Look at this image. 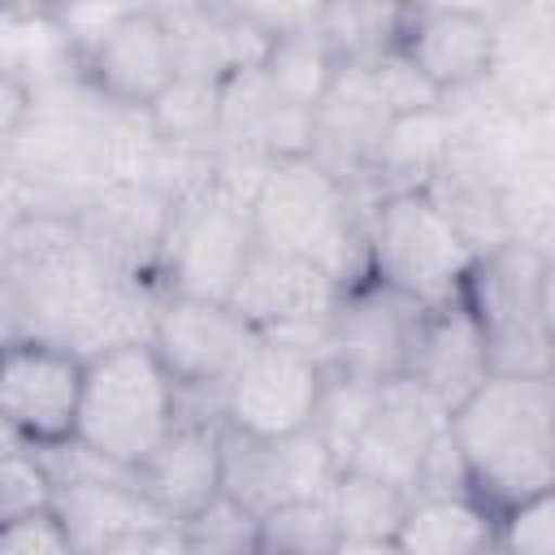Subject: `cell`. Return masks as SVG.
<instances>
[{
    "label": "cell",
    "instance_id": "cell-1",
    "mask_svg": "<svg viewBox=\"0 0 555 555\" xmlns=\"http://www.w3.org/2000/svg\"><path fill=\"white\" fill-rule=\"evenodd\" d=\"M447 434L486 512H507L555 486V386L551 377L490 373L451 408Z\"/></svg>",
    "mask_w": 555,
    "mask_h": 555
},
{
    "label": "cell",
    "instance_id": "cell-2",
    "mask_svg": "<svg viewBox=\"0 0 555 555\" xmlns=\"http://www.w3.org/2000/svg\"><path fill=\"white\" fill-rule=\"evenodd\" d=\"M247 204L260 247L312 260L338 286L364 278V221L351 212V186L312 156L264 160Z\"/></svg>",
    "mask_w": 555,
    "mask_h": 555
},
{
    "label": "cell",
    "instance_id": "cell-3",
    "mask_svg": "<svg viewBox=\"0 0 555 555\" xmlns=\"http://www.w3.org/2000/svg\"><path fill=\"white\" fill-rule=\"evenodd\" d=\"M74 442L95 460L134 473L178 425V390L147 338L82 356Z\"/></svg>",
    "mask_w": 555,
    "mask_h": 555
},
{
    "label": "cell",
    "instance_id": "cell-4",
    "mask_svg": "<svg viewBox=\"0 0 555 555\" xmlns=\"http://www.w3.org/2000/svg\"><path fill=\"white\" fill-rule=\"evenodd\" d=\"M460 299L468 304L490 373L551 377V256L533 238H499L477 251Z\"/></svg>",
    "mask_w": 555,
    "mask_h": 555
},
{
    "label": "cell",
    "instance_id": "cell-5",
    "mask_svg": "<svg viewBox=\"0 0 555 555\" xmlns=\"http://www.w3.org/2000/svg\"><path fill=\"white\" fill-rule=\"evenodd\" d=\"M477 247L425 191H386L364 217V278L421 304H447L464 291Z\"/></svg>",
    "mask_w": 555,
    "mask_h": 555
},
{
    "label": "cell",
    "instance_id": "cell-6",
    "mask_svg": "<svg viewBox=\"0 0 555 555\" xmlns=\"http://www.w3.org/2000/svg\"><path fill=\"white\" fill-rule=\"evenodd\" d=\"M251 186H234L225 173H208L204 182L169 199L165 234L156 247V273L165 295L230 304L234 282L256 247L247 204Z\"/></svg>",
    "mask_w": 555,
    "mask_h": 555
},
{
    "label": "cell",
    "instance_id": "cell-7",
    "mask_svg": "<svg viewBox=\"0 0 555 555\" xmlns=\"http://www.w3.org/2000/svg\"><path fill=\"white\" fill-rule=\"evenodd\" d=\"M260 334L217 299H186V295H160L152 304L147 347L165 364L178 395L204 399L221 412L225 382L238 373V364L251 356Z\"/></svg>",
    "mask_w": 555,
    "mask_h": 555
},
{
    "label": "cell",
    "instance_id": "cell-8",
    "mask_svg": "<svg viewBox=\"0 0 555 555\" xmlns=\"http://www.w3.org/2000/svg\"><path fill=\"white\" fill-rule=\"evenodd\" d=\"M343 286L317 269L312 260H299V256H282V251H269V247H251L238 282H234V295H230V308L260 334V338H273V343H286V347H304L321 360V347H325V321L338 304Z\"/></svg>",
    "mask_w": 555,
    "mask_h": 555
},
{
    "label": "cell",
    "instance_id": "cell-9",
    "mask_svg": "<svg viewBox=\"0 0 555 555\" xmlns=\"http://www.w3.org/2000/svg\"><path fill=\"white\" fill-rule=\"evenodd\" d=\"M82 356L52 338L0 343V421L35 451L74 438L82 399Z\"/></svg>",
    "mask_w": 555,
    "mask_h": 555
},
{
    "label": "cell",
    "instance_id": "cell-10",
    "mask_svg": "<svg viewBox=\"0 0 555 555\" xmlns=\"http://www.w3.org/2000/svg\"><path fill=\"white\" fill-rule=\"evenodd\" d=\"M421 312H425L421 304H412L369 278L343 286V295L325 321L321 364L360 386H382L390 377H403Z\"/></svg>",
    "mask_w": 555,
    "mask_h": 555
},
{
    "label": "cell",
    "instance_id": "cell-11",
    "mask_svg": "<svg viewBox=\"0 0 555 555\" xmlns=\"http://www.w3.org/2000/svg\"><path fill=\"white\" fill-rule=\"evenodd\" d=\"M325 386V364L273 338H260L221 395V425L234 434L282 438L312 429V412Z\"/></svg>",
    "mask_w": 555,
    "mask_h": 555
},
{
    "label": "cell",
    "instance_id": "cell-12",
    "mask_svg": "<svg viewBox=\"0 0 555 555\" xmlns=\"http://www.w3.org/2000/svg\"><path fill=\"white\" fill-rule=\"evenodd\" d=\"M334 473L338 460L312 429L256 438L221 425V494L243 503L251 516H269L286 503L321 499Z\"/></svg>",
    "mask_w": 555,
    "mask_h": 555
},
{
    "label": "cell",
    "instance_id": "cell-13",
    "mask_svg": "<svg viewBox=\"0 0 555 555\" xmlns=\"http://www.w3.org/2000/svg\"><path fill=\"white\" fill-rule=\"evenodd\" d=\"M395 52L442 95L473 91L494 65V9L468 4H421L403 9Z\"/></svg>",
    "mask_w": 555,
    "mask_h": 555
},
{
    "label": "cell",
    "instance_id": "cell-14",
    "mask_svg": "<svg viewBox=\"0 0 555 555\" xmlns=\"http://www.w3.org/2000/svg\"><path fill=\"white\" fill-rule=\"evenodd\" d=\"M447 416L451 412L434 395H425L416 382L390 377L373 390L369 416H364L343 468L382 477V481L408 490V499H412L416 468L429 455V447L447 434Z\"/></svg>",
    "mask_w": 555,
    "mask_h": 555
},
{
    "label": "cell",
    "instance_id": "cell-15",
    "mask_svg": "<svg viewBox=\"0 0 555 555\" xmlns=\"http://www.w3.org/2000/svg\"><path fill=\"white\" fill-rule=\"evenodd\" d=\"M78 78L113 108L143 113L178 74L156 4H126V13L74 61Z\"/></svg>",
    "mask_w": 555,
    "mask_h": 555
},
{
    "label": "cell",
    "instance_id": "cell-16",
    "mask_svg": "<svg viewBox=\"0 0 555 555\" xmlns=\"http://www.w3.org/2000/svg\"><path fill=\"white\" fill-rule=\"evenodd\" d=\"M403 377L416 382L425 395H434L447 412L455 403H464L490 377L481 330H477V321L460 295L421 312Z\"/></svg>",
    "mask_w": 555,
    "mask_h": 555
},
{
    "label": "cell",
    "instance_id": "cell-17",
    "mask_svg": "<svg viewBox=\"0 0 555 555\" xmlns=\"http://www.w3.org/2000/svg\"><path fill=\"white\" fill-rule=\"evenodd\" d=\"M169 52H173V74L178 78H199V82H225L243 69H256L269 39L238 13V9H217V4H173L160 9Z\"/></svg>",
    "mask_w": 555,
    "mask_h": 555
},
{
    "label": "cell",
    "instance_id": "cell-18",
    "mask_svg": "<svg viewBox=\"0 0 555 555\" xmlns=\"http://www.w3.org/2000/svg\"><path fill=\"white\" fill-rule=\"evenodd\" d=\"M134 486L156 503L165 520H186L221 494V425L178 421L169 438L134 468Z\"/></svg>",
    "mask_w": 555,
    "mask_h": 555
},
{
    "label": "cell",
    "instance_id": "cell-19",
    "mask_svg": "<svg viewBox=\"0 0 555 555\" xmlns=\"http://www.w3.org/2000/svg\"><path fill=\"white\" fill-rule=\"evenodd\" d=\"M52 512L61 516L78 555H95L100 546H108L126 533L152 529V525H173L134 486V473H104V477L61 481L56 499H52Z\"/></svg>",
    "mask_w": 555,
    "mask_h": 555
},
{
    "label": "cell",
    "instance_id": "cell-20",
    "mask_svg": "<svg viewBox=\"0 0 555 555\" xmlns=\"http://www.w3.org/2000/svg\"><path fill=\"white\" fill-rule=\"evenodd\" d=\"M460 147V126L447 104L390 117L364 160V173L377 182V195L386 191H416L429 186L447 160Z\"/></svg>",
    "mask_w": 555,
    "mask_h": 555
},
{
    "label": "cell",
    "instance_id": "cell-21",
    "mask_svg": "<svg viewBox=\"0 0 555 555\" xmlns=\"http://www.w3.org/2000/svg\"><path fill=\"white\" fill-rule=\"evenodd\" d=\"M395 546L399 555H481L494 546V512L477 499H412Z\"/></svg>",
    "mask_w": 555,
    "mask_h": 555
},
{
    "label": "cell",
    "instance_id": "cell-22",
    "mask_svg": "<svg viewBox=\"0 0 555 555\" xmlns=\"http://www.w3.org/2000/svg\"><path fill=\"white\" fill-rule=\"evenodd\" d=\"M338 52L330 48V39L321 35V22L317 26H304V30H291V35H278L269 39L264 56H260V78L269 82V91L295 108H308L317 113L338 78Z\"/></svg>",
    "mask_w": 555,
    "mask_h": 555
},
{
    "label": "cell",
    "instance_id": "cell-23",
    "mask_svg": "<svg viewBox=\"0 0 555 555\" xmlns=\"http://www.w3.org/2000/svg\"><path fill=\"white\" fill-rule=\"evenodd\" d=\"M321 499L334 516L338 538H386V542H395V533L408 516V503H412L408 490H399L382 477L356 473V468H338Z\"/></svg>",
    "mask_w": 555,
    "mask_h": 555
},
{
    "label": "cell",
    "instance_id": "cell-24",
    "mask_svg": "<svg viewBox=\"0 0 555 555\" xmlns=\"http://www.w3.org/2000/svg\"><path fill=\"white\" fill-rule=\"evenodd\" d=\"M139 117L156 143H169V147L212 143L221 130V82L173 78Z\"/></svg>",
    "mask_w": 555,
    "mask_h": 555
},
{
    "label": "cell",
    "instance_id": "cell-25",
    "mask_svg": "<svg viewBox=\"0 0 555 555\" xmlns=\"http://www.w3.org/2000/svg\"><path fill=\"white\" fill-rule=\"evenodd\" d=\"M178 538L186 555H260V516H251L230 494H217L178 520Z\"/></svg>",
    "mask_w": 555,
    "mask_h": 555
},
{
    "label": "cell",
    "instance_id": "cell-26",
    "mask_svg": "<svg viewBox=\"0 0 555 555\" xmlns=\"http://www.w3.org/2000/svg\"><path fill=\"white\" fill-rule=\"evenodd\" d=\"M52 499H56V486L35 447H22L0 460V525L48 512Z\"/></svg>",
    "mask_w": 555,
    "mask_h": 555
},
{
    "label": "cell",
    "instance_id": "cell-27",
    "mask_svg": "<svg viewBox=\"0 0 555 555\" xmlns=\"http://www.w3.org/2000/svg\"><path fill=\"white\" fill-rule=\"evenodd\" d=\"M494 551L499 555H555V507L551 494L516 503L494 516Z\"/></svg>",
    "mask_w": 555,
    "mask_h": 555
},
{
    "label": "cell",
    "instance_id": "cell-28",
    "mask_svg": "<svg viewBox=\"0 0 555 555\" xmlns=\"http://www.w3.org/2000/svg\"><path fill=\"white\" fill-rule=\"evenodd\" d=\"M0 555H78V551H74L61 516L48 507V512L0 525Z\"/></svg>",
    "mask_w": 555,
    "mask_h": 555
},
{
    "label": "cell",
    "instance_id": "cell-29",
    "mask_svg": "<svg viewBox=\"0 0 555 555\" xmlns=\"http://www.w3.org/2000/svg\"><path fill=\"white\" fill-rule=\"evenodd\" d=\"M30 117H35V87L13 74H0V160L4 165H9V152L22 143Z\"/></svg>",
    "mask_w": 555,
    "mask_h": 555
},
{
    "label": "cell",
    "instance_id": "cell-30",
    "mask_svg": "<svg viewBox=\"0 0 555 555\" xmlns=\"http://www.w3.org/2000/svg\"><path fill=\"white\" fill-rule=\"evenodd\" d=\"M95 555H186V551H182L178 525H152V529L126 533V538H117V542L100 546Z\"/></svg>",
    "mask_w": 555,
    "mask_h": 555
},
{
    "label": "cell",
    "instance_id": "cell-31",
    "mask_svg": "<svg viewBox=\"0 0 555 555\" xmlns=\"http://www.w3.org/2000/svg\"><path fill=\"white\" fill-rule=\"evenodd\" d=\"M330 555H399V546L386 538H338Z\"/></svg>",
    "mask_w": 555,
    "mask_h": 555
},
{
    "label": "cell",
    "instance_id": "cell-32",
    "mask_svg": "<svg viewBox=\"0 0 555 555\" xmlns=\"http://www.w3.org/2000/svg\"><path fill=\"white\" fill-rule=\"evenodd\" d=\"M22 447H26V442H22V438L0 421V460H4V455H13V451H22Z\"/></svg>",
    "mask_w": 555,
    "mask_h": 555
},
{
    "label": "cell",
    "instance_id": "cell-33",
    "mask_svg": "<svg viewBox=\"0 0 555 555\" xmlns=\"http://www.w3.org/2000/svg\"><path fill=\"white\" fill-rule=\"evenodd\" d=\"M481 555H499V551H494V546H490V551H481Z\"/></svg>",
    "mask_w": 555,
    "mask_h": 555
}]
</instances>
